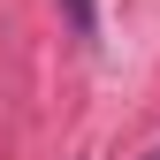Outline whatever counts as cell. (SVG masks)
<instances>
[{"label": "cell", "mask_w": 160, "mask_h": 160, "mask_svg": "<svg viewBox=\"0 0 160 160\" xmlns=\"http://www.w3.org/2000/svg\"><path fill=\"white\" fill-rule=\"evenodd\" d=\"M61 8H69V23H76V31L92 38V23H99V15H92V0H61Z\"/></svg>", "instance_id": "1"}, {"label": "cell", "mask_w": 160, "mask_h": 160, "mask_svg": "<svg viewBox=\"0 0 160 160\" xmlns=\"http://www.w3.org/2000/svg\"><path fill=\"white\" fill-rule=\"evenodd\" d=\"M145 160H160V145H152V152H145Z\"/></svg>", "instance_id": "2"}]
</instances>
